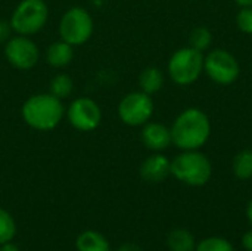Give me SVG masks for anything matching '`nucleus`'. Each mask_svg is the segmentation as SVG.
I'll return each mask as SVG.
<instances>
[{
    "label": "nucleus",
    "instance_id": "2eb2a0df",
    "mask_svg": "<svg viewBox=\"0 0 252 251\" xmlns=\"http://www.w3.org/2000/svg\"><path fill=\"white\" fill-rule=\"evenodd\" d=\"M77 250L78 251H111L108 240L96 232V231H86L78 235L77 238Z\"/></svg>",
    "mask_w": 252,
    "mask_h": 251
},
{
    "label": "nucleus",
    "instance_id": "412c9836",
    "mask_svg": "<svg viewBox=\"0 0 252 251\" xmlns=\"http://www.w3.org/2000/svg\"><path fill=\"white\" fill-rule=\"evenodd\" d=\"M196 251H235V249L227 240L219 238V237H211V238L202 240L198 244Z\"/></svg>",
    "mask_w": 252,
    "mask_h": 251
},
{
    "label": "nucleus",
    "instance_id": "393cba45",
    "mask_svg": "<svg viewBox=\"0 0 252 251\" xmlns=\"http://www.w3.org/2000/svg\"><path fill=\"white\" fill-rule=\"evenodd\" d=\"M117 251H143L137 244H133V243H126V244H123L120 249Z\"/></svg>",
    "mask_w": 252,
    "mask_h": 251
},
{
    "label": "nucleus",
    "instance_id": "f03ea898",
    "mask_svg": "<svg viewBox=\"0 0 252 251\" xmlns=\"http://www.w3.org/2000/svg\"><path fill=\"white\" fill-rule=\"evenodd\" d=\"M21 114L31 129L49 132L62 121L65 108L62 101L52 93H37L24 102Z\"/></svg>",
    "mask_w": 252,
    "mask_h": 251
},
{
    "label": "nucleus",
    "instance_id": "a878e982",
    "mask_svg": "<svg viewBox=\"0 0 252 251\" xmlns=\"http://www.w3.org/2000/svg\"><path fill=\"white\" fill-rule=\"evenodd\" d=\"M0 251H19V249L15 244H10V241H9V243H4L0 246Z\"/></svg>",
    "mask_w": 252,
    "mask_h": 251
},
{
    "label": "nucleus",
    "instance_id": "dca6fc26",
    "mask_svg": "<svg viewBox=\"0 0 252 251\" xmlns=\"http://www.w3.org/2000/svg\"><path fill=\"white\" fill-rule=\"evenodd\" d=\"M168 249L171 251H193L195 250V238L186 229H174L168 234L167 238Z\"/></svg>",
    "mask_w": 252,
    "mask_h": 251
},
{
    "label": "nucleus",
    "instance_id": "9d476101",
    "mask_svg": "<svg viewBox=\"0 0 252 251\" xmlns=\"http://www.w3.org/2000/svg\"><path fill=\"white\" fill-rule=\"evenodd\" d=\"M69 124L78 132H92L97 129L102 120V111L97 102L90 98H78L66 109Z\"/></svg>",
    "mask_w": 252,
    "mask_h": 251
},
{
    "label": "nucleus",
    "instance_id": "f3484780",
    "mask_svg": "<svg viewBox=\"0 0 252 251\" xmlns=\"http://www.w3.org/2000/svg\"><path fill=\"white\" fill-rule=\"evenodd\" d=\"M233 173L241 180H248L252 178V149H244L233 158Z\"/></svg>",
    "mask_w": 252,
    "mask_h": 251
},
{
    "label": "nucleus",
    "instance_id": "423d86ee",
    "mask_svg": "<svg viewBox=\"0 0 252 251\" xmlns=\"http://www.w3.org/2000/svg\"><path fill=\"white\" fill-rule=\"evenodd\" d=\"M93 28L92 15L84 7L74 6L63 13L59 24V36L61 40L71 46H80L90 40Z\"/></svg>",
    "mask_w": 252,
    "mask_h": 251
},
{
    "label": "nucleus",
    "instance_id": "39448f33",
    "mask_svg": "<svg viewBox=\"0 0 252 251\" xmlns=\"http://www.w3.org/2000/svg\"><path fill=\"white\" fill-rule=\"evenodd\" d=\"M204 53L193 47H183L173 53L168 61V74L179 86L195 83L204 71Z\"/></svg>",
    "mask_w": 252,
    "mask_h": 251
},
{
    "label": "nucleus",
    "instance_id": "aec40b11",
    "mask_svg": "<svg viewBox=\"0 0 252 251\" xmlns=\"http://www.w3.org/2000/svg\"><path fill=\"white\" fill-rule=\"evenodd\" d=\"M16 234V225L13 217L3 209H0V246L12 241Z\"/></svg>",
    "mask_w": 252,
    "mask_h": 251
},
{
    "label": "nucleus",
    "instance_id": "ddd939ff",
    "mask_svg": "<svg viewBox=\"0 0 252 251\" xmlns=\"http://www.w3.org/2000/svg\"><path fill=\"white\" fill-rule=\"evenodd\" d=\"M72 47L74 46H71L69 43H66L63 40H58V41L52 43L46 53L49 65H52L53 68H63V67L69 65L74 58Z\"/></svg>",
    "mask_w": 252,
    "mask_h": 251
},
{
    "label": "nucleus",
    "instance_id": "cd10ccee",
    "mask_svg": "<svg viewBox=\"0 0 252 251\" xmlns=\"http://www.w3.org/2000/svg\"><path fill=\"white\" fill-rule=\"evenodd\" d=\"M247 217H248L250 223L252 225V200L248 203V207H247Z\"/></svg>",
    "mask_w": 252,
    "mask_h": 251
},
{
    "label": "nucleus",
    "instance_id": "7ed1b4c3",
    "mask_svg": "<svg viewBox=\"0 0 252 251\" xmlns=\"http://www.w3.org/2000/svg\"><path fill=\"white\" fill-rule=\"evenodd\" d=\"M213 173V167L205 154L196 151H183L171 161V175L189 185L202 186L205 185Z\"/></svg>",
    "mask_w": 252,
    "mask_h": 251
},
{
    "label": "nucleus",
    "instance_id": "f257e3e1",
    "mask_svg": "<svg viewBox=\"0 0 252 251\" xmlns=\"http://www.w3.org/2000/svg\"><path fill=\"white\" fill-rule=\"evenodd\" d=\"M171 142L182 151L202 148L211 135L208 115L199 108H188L177 115L171 126Z\"/></svg>",
    "mask_w": 252,
    "mask_h": 251
},
{
    "label": "nucleus",
    "instance_id": "4468645a",
    "mask_svg": "<svg viewBox=\"0 0 252 251\" xmlns=\"http://www.w3.org/2000/svg\"><path fill=\"white\" fill-rule=\"evenodd\" d=\"M162 84H164V75H162V71L157 67H148L139 75L140 90L148 95H154L159 92Z\"/></svg>",
    "mask_w": 252,
    "mask_h": 251
},
{
    "label": "nucleus",
    "instance_id": "9b49d317",
    "mask_svg": "<svg viewBox=\"0 0 252 251\" xmlns=\"http://www.w3.org/2000/svg\"><path fill=\"white\" fill-rule=\"evenodd\" d=\"M143 145L155 152L164 151L170 146L171 142V130L161 124V123H146L143 124L142 133H140Z\"/></svg>",
    "mask_w": 252,
    "mask_h": 251
},
{
    "label": "nucleus",
    "instance_id": "1a4fd4ad",
    "mask_svg": "<svg viewBox=\"0 0 252 251\" xmlns=\"http://www.w3.org/2000/svg\"><path fill=\"white\" fill-rule=\"evenodd\" d=\"M38 47L28 36H15L6 41L4 56L16 70H31L38 62Z\"/></svg>",
    "mask_w": 252,
    "mask_h": 251
},
{
    "label": "nucleus",
    "instance_id": "6ab92c4d",
    "mask_svg": "<svg viewBox=\"0 0 252 251\" xmlns=\"http://www.w3.org/2000/svg\"><path fill=\"white\" fill-rule=\"evenodd\" d=\"M211 43H213V34L208 28L196 27L195 30H192V33L189 36V46L190 47L204 53L207 49H210Z\"/></svg>",
    "mask_w": 252,
    "mask_h": 251
},
{
    "label": "nucleus",
    "instance_id": "0eeeda50",
    "mask_svg": "<svg viewBox=\"0 0 252 251\" xmlns=\"http://www.w3.org/2000/svg\"><path fill=\"white\" fill-rule=\"evenodd\" d=\"M204 71L214 83L229 86L238 80L241 68L230 52L224 49H214L204 58Z\"/></svg>",
    "mask_w": 252,
    "mask_h": 251
},
{
    "label": "nucleus",
    "instance_id": "a211bd4d",
    "mask_svg": "<svg viewBox=\"0 0 252 251\" xmlns=\"http://www.w3.org/2000/svg\"><path fill=\"white\" fill-rule=\"evenodd\" d=\"M74 89V83L72 78L68 74H56L52 80H50V86H49V93H52L53 96H56L58 99H65L72 93Z\"/></svg>",
    "mask_w": 252,
    "mask_h": 251
},
{
    "label": "nucleus",
    "instance_id": "5701e85b",
    "mask_svg": "<svg viewBox=\"0 0 252 251\" xmlns=\"http://www.w3.org/2000/svg\"><path fill=\"white\" fill-rule=\"evenodd\" d=\"M12 27H10V22L7 21H3L0 19V43L3 41H7L10 38V33H12Z\"/></svg>",
    "mask_w": 252,
    "mask_h": 251
},
{
    "label": "nucleus",
    "instance_id": "f8f14e48",
    "mask_svg": "<svg viewBox=\"0 0 252 251\" xmlns=\"http://www.w3.org/2000/svg\"><path fill=\"white\" fill-rule=\"evenodd\" d=\"M171 175V161L162 154H154L148 157L140 166V176L146 182L158 183L165 180Z\"/></svg>",
    "mask_w": 252,
    "mask_h": 251
},
{
    "label": "nucleus",
    "instance_id": "4be33fe9",
    "mask_svg": "<svg viewBox=\"0 0 252 251\" xmlns=\"http://www.w3.org/2000/svg\"><path fill=\"white\" fill-rule=\"evenodd\" d=\"M236 25L241 31L252 34V6L242 7L236 16Z\"/></svg>",
    "mask_w": 252,
    "mask_h": 251
},
{
    "label": "nucleus",
    "instance_id": "bb28decb",
    "mask_svg": "<svg viewBox=\"0 0 252 251\" xmlns=\"http://www.w3.org/2000/svg\"><path fill=\"white\" fill-rule=\"evenodd\" d=\"M241 7H250L252 6V0H235Z\"/></svg>",
    "mask_w": 252,
    "mask_h": 251
},
{
    "label": "nucleus",
    "instance_id": "b1692460",
    "mask_svg": "<svg viewBox=\"0 0 252 251\" xmlns=\"http://www.w3.org/2000/svg\"><path fill=\"white\" fill-rule=\"evenodd\" d=\"M242 246L245 247V250L252 251V229L242 237Z\"/></svg>",
    "mask_w": 252,
    "mask_h": 251
},
{
    "label": "nucleus",
    "instance_id": "6e6552de",
    "mask_svg": "<svg viewBox=\"0 0 252 251\" xmlns=\"http://www.w3.org/2000/svg\"><path fill=\"white\" fill-rule=\"evenodd\" d=\"M154 114V101L145 92H131L126 95L118 105L120 120L131 127L146 124Z\"/></svg>",
    "mask_w": 252,
    "mask_h": 251
},
{
    "label": "nucleus",
    "instance_id": "20e7f679",
    "mask_svg": "<svg viewBox=\"0 0 252 251\" xmlns=\"http://www.w3.org/2000/svg\"><path fill=\"white\" fill-rule=\"evenodd\" d=\"M49 7L44 0H21L10 16V27L19 36H32L47 22Z\"/></svg>",
    "mask_w": 252,
    "mask_h": 251
}]
</instances>
